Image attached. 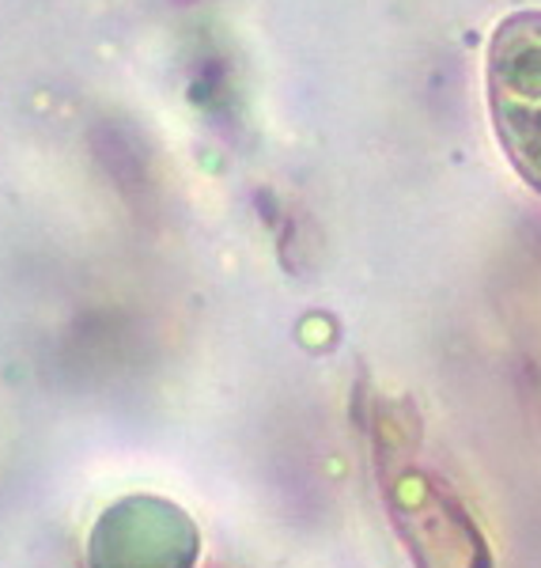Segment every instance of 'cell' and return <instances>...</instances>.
Here are the masks:
<instances>
[{"label": "cell", "instance_id": "2", "mask_svg": "<svg viewBox=\"0 0 541 568\" xmlns=\"http://www.w3.org/2000/svg\"><path fill=\"white\" fill-rule=\"evenodd\" d=\"M197 530L178 508L133 497L110 508L91 535V568H190Z\"/></svg>", "mask_w": 541, "mask_h": 568}, {"label": "cell", "instance_id": "1", "mask_svg": "<svg viewBox=\"0 0 541 568\" xmlns=\"http://www.w3.org/2000/svg\"><path fill=\"white\" fill-rule=\"evenodd\" d=\"M484 84L503 155L541 194V12H516L492 31Z\"/></svg>", "mask_w": 541, "mask_h": 568}]
</instances>
